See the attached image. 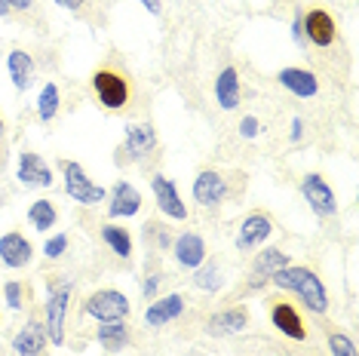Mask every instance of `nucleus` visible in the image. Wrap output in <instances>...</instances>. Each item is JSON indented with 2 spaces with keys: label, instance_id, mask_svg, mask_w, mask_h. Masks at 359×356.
Returning <instances> with one entry per match:
<instances>
[{
  "label": "nucleus",
  "instance_id": "nucleus-1",
  "mask_svg": "<svg viewBox=\"0 0 359 356\" xmlns=\"http://www.w3.org/2000/svg\"><path fill=\"white\" fill-rule=\"evenodd\" d=\"M271 280L280 289L298 292L313 313H325V307H329V295H325L323 280L316 277L313 271H307V267H283V271H276Z\"/></svg>",
  "mask_w": 359,
  "mask_h": 356
},
{
  "label": "nucleus",
  "instance_id": "nucleus-2",
  "mask_svg": "<svg viewBox=\"0 0 359 356\" xmlns=\"http://www.w3.org/2000/svg\"><path fill=\"white\" fill-rule=\"evenodd\" d=\"M62 172H65V193L71 200H77L83 206H95L104 200V188L89 182L80 163H62Z\"/></svg>",
  "mask_w": 359,
  "mask_h": 356
},
{
  "label": "nucleus",
  "instance_id": "nucleus-3",
  "mask_svg": "<svg viewBox=\"0 0 359 356\" xmlns=\"http://www.w3.org/2000/svg\"><path fill=\"white\" fill-rule=\"evenodd\" d=\"M93 89H95V95H99V102L104 104V108H111V111H120L126 104L129 99V83H126V77L120 74V71H95V77H93Z\"/></svg>",
  "mask_w": 359,
  "mask_h": 356
},
{
  "label": "nucleus",
  "instance_id": "nucleus-4",
  "mask_svg": "<svg viewBox=\"0 0 359 356\" xmlns=\"http://www.w3.org/2000/svg\"><path fill=\"white\" fill-rule=\"evenodd\" d=\"M86 313H93V317L102 320V322L123 320L129 313V301H126L123 292H117V289H102V292H95L86 301Z\"/></svg>",
  "mask_w": 359,
  "mask_h": 356
},
{
  "label": "nucleus",
  "instance_id": "nucleus-5",
  "mask_svg": "<svg viewBox=\"0 0 359 356\" xmlns=\"http://www.w3.org/2000/svg\"><path fill=\"white\" fill-rule=\"evenodd\" d=\"M65 317H68V286L53 289L46 301V338L53 344H65Z\"/></svg>",
  "mask_w": 359,
  "mask_h": 356
},
{
  "label": "nucleus",
  "instance_id": "nucleus-6",
  "mask_svg": "<svg viewBox=\"0 0 359 356\" xmlns=\"http://www.w3.org/2000/svg\"><path fill=\"white\" fill-rule=\"evenodd\" d=\"M151 188H154V197H157L160 212H166L169 218H175V221L187 218V206L182 203V197H178L175 184L169 182L166 175H154V178H151Z\"/></svg>",
  "mask_w": 359,
  "mask_h": 356
},
{
  "label": "nucleus",
  "instance_id": "nucleus-7",
  "mask_svg": "<svg viewBox=\"0 0 359 356\" xmlns=\"http://www.w3.org/2000/svg\"><path fill=\"white\" fill-rule=\"evenodd\" d=\"M301 193H304V200L310 203V209H313L316 215H332L334 209H338L332 188L323 182L320 175H307L304 184H301Z\"/></svg>",
  "mask_w": 359,
  "mask_h": 356
},
{
  "label": "nucleus",
  "instance_id": "nucleus-8",
  "mask_svg": "<svg viewBox=\"0 0 359 356\" xmlns=\"http://www.w3.org/2000/svg\"><path fill=\"white\" fill-rule=\"evenodd\" d=\"M301 28H304V34L313 40L316 46L334 43V19L325 10H310L307 15H301Z\"/></svg>",
  "mask_w": 359,
  "mask_h": 356
},
{
  "label": "nucleus",
  "instance_id": "nucleus-9",
  "mask_svg": "<svg viewBox=\"0 0 359 356\" xmlns=\"http://www.w3.org/2000/svg\"><path fill=\"white\" fill-rule=\"evenodd\" d=\"M271 231H273V224H271V218L267 215H249L246 221L240 224V233H236V246L240 249H255L261 246L267 237H271Z\"/></svg>",
  "mask_w": 359,
  "mask_h": 356
},
{
  "label": "nucleus",
  "instance_id": "nucleus-10",
  "mask_svg": "<svg viewBox=\"0 0 359 356\" xmlns=\"http://www.w3.org/2000/svg\"><path fill=\"white\" fill-rule=\"evenodd\" d=\"M224 193H227V184H224V178L218 172H200L197 182H194V200L203 203V206L222 203Z\"/></svg>",
  "mask_w": 359,
  "mask_h": 356
},
{
  "label": "nucleus",
  "instance_id": "nucleus-11",
  "mask_svg": "<svg viewBox=\"0 0 359 356\" xmlns=\"http://www.w3.org/2000/svg\"><path fill=\"white\" fill-rule=\"evenodd\" d=\"M175 258L182 267L197 271L203 264V258H206V242H203L200 233H182V237L175 240Z\"/></svg>",
  "mask_w": 359,
  "mask_h": 356
},
{
  "label": "nucleus",
  "instance_id": "nucleus-12",
  "mask_svg": "<svg viewBox=\"0 0 359 356\" xmlns=\"http://www.w3.org/2000/svg\"><path fill=\"white\" fill-rule=\"evenodd\" d=\"M0 261L6 267H25L31 261V242L22 233H6L0 237Z\"/></svg>",
  "mask_w": 359,
  "mask_h": 356
},
{
  "label": "nucleus",
  "instance_id": "nucleus-13",
  "mask_svg": "<svg viewBox=\"0 0 359 356\" xmlns=\"http://www.w3.org/2000/svg\"><path fill=\"white\" fill-rule=\"evenodd\" d=\"M280 83L289 89V93H295L298 99H313V95L320 93L316 77L310 74V71H304V68H285V71H280Z\"/></svg>",
  "mask_w": 359,
  "mask_h": 356
},
{
  "label": "nucleus",
  "instance_id": "nucleus-14",
  "mask_svg": "<svg viewBox=\"0 0 359 356\" xmlns=\"http://www.w3.org/2000/svg\"><path fill=\"white\" fill-rule=\"evenodd\" d=\"M182 310H184V298L182 295H166V298H160V301H154L148 307V313H144V322L148 326H166V322H172L175 317H182Z\"/></svg>",
  "mask_w": 359,
  "mask_h": 356
},
{
  "label": "nucleus",
  "instance_id": "nucleus-15",
  "mask_svg": "<svg viewBox=\"0 0 359 356\" xmlns=\"http://www.w3.org/2000/svg\"><path fill=\"white\" fill-rule=\"evenodd\" d=\"M43 338H46V329L40 326L37 320H28L25 329L15 335L13 347L19 356H40V350H43Z\"/></svg>",
  "mask_w": 359,
  "mask_h": 356
},
{
  "label": "nucleus",
  "instance_id": "nucleus-16",
  "mask_svg": "<svg viewBox=\"0 0 359 356\" xmlns=\"http://www.w3.org/2000/svg\"><path fill=\"white\" fill-rule=\"evenodd\" d=\"M19 178L25 184H34V188H37V184H43V188H46V184H53L50 166H46L37 153H22V157H19Z\"/></svg>",
  "mask_w": 359,
  "mask_h": 356
},
{
  "label": "nucleus",
  "instance_id": "nucleus-17",
  "mask_svg": "<svg viewBox=\"0 0 359 356\" xmlns=\"http://www.w3.org/2000/svg\"><path fill=\"white\" fill-rule=\"evenodd\" d=\"M138 206H142V193H138L129 182H117V188H114L111 215L114 218H129V215L138 212Z\"/></svg>",
  "mask_w": 359,
  "mask_h": 356
},
{
  "label": "nucleus",
  "instance_id": "nucleus-18",
  "mask_svg": "<svg viewBox=\"0 0 359 356\" xmlns=\"http://www.w3.org/2000/svg\"><path fill=\"white\" fill-rule=\"evenodd\" d=\"M215 99L224 111H233L240 104V74L233 68H224L215 80Z\"/></svg>",
  "mask_w": 359,
  "mask_h": 356
},
{
  "label": "nucleus",
  "instance_id": "nucleus-19",
  "mask_svg": "<svg viewBox=\"0 0 359 356\" xmlns=\"http://www.w3.org/2000/svg\"><path fill=\"white\" fill-rule=\"evenodd\" d=\"M273 326L283 331V335H289V338H295V341H304V322H301V317H298V310L292 304H276L273 307Z\"/></svg>",
  "mask_w": 359,
  "mask_h": 356
},
{
  "label": "nucleus",
  "instance_id": "nucleus-20",
  "mask_svg": "<svg viewBox=\"0 0 359 356\" xmlns=\"http://www.w3.org/2000/svg\"><path fill=\"white\" fill-rule=\"evenodd\" d=\"M154 144H157V132H154L148 123H129L126 126V151L133 153V157H142V153L154 151Z\"/></svg>",
  "mask_w": 359,
  "mask_h": 356
},
{
  "label": "nucleus",
  "instance_id": "nucleus-21",
  "mask_svg": "<svg viewBox=\"0 0 359 356\" xmlns=\"http://www.w3.org/2000/svg\"><path fill=\"white\" fill-rule=\"evenodd\" d=\"M246 322H249V317H246V310H224V313H215V317L209 320V335H240L243 329H246Z\"/></svg>",
  "mask_w": 359,
  "mask_h": 356
},
{
  "label": "nucleus",
  "instance_id": "nucleus-22",
  "mask_svg": "<svg viewBox=\"0 0 359 356\" xmlns=\"http://www.w3.org/2000/svg\"><path fill=\"white\" fill-rule=\"evenodd\" d=\"M6 64H10V77H13L15 89H28L31 80H34V62H31V55L22 50H13Z\"/></svg>",
  "mask_w": 359,
  "mask_h": 356
},
{
  "label": "nucleus",
  "instance_id": "nucleus-23",
  "mask_svg": "<svg viewBox=\"0 0 359 356\" xmlns=\"http://www.w3.org/2000/svg\"><path fill=\"white\" fill-rule=\"evenodd\" d=\"M99 344H102L108 353L123 350V347L129 344V331H126V326H123V320H111V322H104V326L99 329Z\"/></svg>",
  "mask_w": 359,
  "mask_h": 356
},
{
  "label": "nucleus",
  "instance_id": "nucleus-24",
  "mask_svg": "<svg viewBox=\"0 0 359 356\" xmlns=\"http://www.w3.org/2000/svg\"><path fill=\"white\" fill-rule=\"evenodd\" d=\"M283 267H289V255L280 252V249H264L258 258H255V273L258 277H273L276 271H283Z\"/></svg>",
  "mask_w": 359,
  "mask_h": 356
},
{
  "label": "nucleus",
  "instance_id": "nucleus-25",
  "mask_svg": "<svg viewBox=\"0 0 359 356\" xmlns=\"http://www.w3.org/2000/svg\"><path fill=\"white\" fill-rule=\"evenodd\" d=\"M102 240L108 242V246H111L120 258H129V255H133V240H129V233H126L123 228H114V224H108V228H102Z\"/></svg>",
  "mask_w": 359,
  "mask_h": 356
},
{
  "label": "nucleus",
  "instance_id": "nucleus-26",
  "mask_svg": "<svg viewBox=\"0 0 359 356\" xmlns=\"http://www.w3.org/2000/svg\"><path fill=\"white\" fill-rule=\"evenodd\" d=\"M55 111H59V86L46 83L43 93H40V99H37V114H40L43 123H50V120L55 117Z\"/></svg>",
  "mask_w": 359,
  "mask_h": 356
},
{
  "label": "nucleus",
  "instance_id": "nucleus-27",
  "mask_svg": "<svg viewBox=\"0 0 359 356\" xmlns=\"http://www.w3.org/2000/svg\"><path fill=\"white\" fill-rule=\"evenodd\" d=\"M28 221L34 224L37 231H50L53 224H55V209H53V203H46V200H37V203L28 209Z\"/></svg>",
  "mask_w": 359,
  "mask_h": 356
},
{
  "label": "nucleus",
  "instance_id": "nucleus-28",
  "mask_svg": "<svg viewBox=\"0 0 359 356\" xmlns=\"http://www.w3.org/2000/svg\"><path fill=\"white\" fill-rule=\"evenodd\" d=\"M329 350H332V356H356V344L350 341L347 335L334 331V335H329Z\"/></svg>",
  "mask_w": 359,
  "mask_h": 356
},
{
  "label": "nucleus",
  "instance_id": "nucleus-29",
  "mask_svg": "<svg viewBox=\"0 0 359 356\" xmlns=\"http://www.w3.org/2000/svg\"><path fill=\"white\" fill-rule=\"evenodd\" d=\"M197 286L206 289V292H215V289H222V273H218L215 264L203 267V271L197 273Z\"/></svg>",
  "mask_w": 359,
  "mask_h": 356
},
{
  "label": "nucleus",
  "instance_id": "nucleus-30",
  "mask_svg": "<svg viewBox=\"0 0 359 356\" xmlns=\"http://www.w3.org/2000/svg\"><path fill=\"white\" fill-rule=\"evenodd\" d=\"M65 249H68V237H65V233H59V237H53L50 242H46L43 252H46V258H59Z\"/></svg>",
  "mask_w": 359,
  "mask_h": 356
},
{
  "label": "nucleus",
  "instance_id": "nucleus-31",
  "mask_svg": "<svg viewBox=\"0 0 359 356\" xmlns=\"http://www.w3.org/2000/svg\"><path fill=\"white\" fill-rule=\"evenodd\" d=\"M4 295H6V304H10L13 310H19V307H22V286H19V282H6Z\"/></svg>",
  "mask_w": 359,
  "mask_h": 356
},
{
  "label": "nucleus",
  "instance_id": "nucleus-32",
  "mask_svg": "<svg viewBox=\"0 0 359 356\" xmlns=\"http://www.w3.org/2000/svg\"><path fill=\"white\" fill-rule=\"evenodd\" d=\"M258 120L255 117H243V123H240V135H243V139H255V135H258Z\"/></svg>",
  "mask_w": 359,
  "mask_h": 356
},
{
  "label": "nucleus",
  "instance_id": "nucleus-33",
  "mask_svg": "<svg viewBox=\"0 0 359 356\" xmlns=\"http://www.w3.org/2000/svg\"><path fill=\"white\" fill-rule=\"evenodd\" d=\"M157 286H160V277H151L148 282H144V289H142V292H144V295H148V298H151L154 292H157Z\"/></svg>",
  "mask_w": 359,
  "mask_h": 356
},
{
  "label": "nucleus",
  "instance_id": "nucleus-34",
  "mask_svg": "<svg viewBox=\"0 0 359 356\" xmlns=\"http://www.w3.org/2000/svg\"><path fill=\"white\" fill-rule=\"evenodd\" d=\"M55 6H65V10H80L83 0H55Z\"/></svg>",
  "mask_w": 359,
  "mask_h": 356
},
{
  "label": "nucleus",
  "instance_id": "nucleus-35",
  "mask_svg": "<svg viewBox=\"0 0 359 356\" xmlns=\"http://www.w3.org/2000/svg\"><path fill=\"white\" fill-rule=\"evenodd\" d=\"M301 132H304V123H301V120L295 117V120H292V139L298 142V139H301Z\"/></svg>",
  "mask_w": 359,
  "mask_h": 356
},
{
  "label": "nucleus",
  "instance_id": "nucleus-36",
  "mask_svg": "<svg viewBox=\"0 0 359 356\" xmlns=\"http://www.w3.org/2000/svg\"><path fill=\"white\" fill-rule=\"evenodd\" d=\"M6 4H10V10H13V6H15V10H28L31 0H6Z\"/></svg>",
  "mask_w": 359,
  "mask_h": 356
},
{
  "label": "nucleus",
  "instance_id": "nucleus-37",
  "mask_svg": "<svg viewBox=\"0 0 359 356\" xmlns=\"http://www.w3.org/2000/svg\"><path fill=\"white\" fill-rule=\"evenodd\" d=\"M142 4H144V6H148V13H154V15H157V13H160V0H142Z\"/></svg>",
  "mask_w": 359,
  "mask_h": 356
},
{
  "label": "nucleus",
  "instance_id": "nucleus-38",
  "mask_svg": "<svg viewBox=\"0 0 359 356\" xmlns=\"http://www.w3.org/2000/svg\"><path fill=\"white\" fill-rule=\"evenodd\" d=\"M10 13V4H6V0H0V15H6Z\"/></svg>",
  "mask_w": 359,
  "mask_h": 356
},
{
  "label": "nucleus",
  "instance_id": "nucleus-39",
  "mask_svg": "<svg viewBox=\"0 0 359 356\" xmlns=\"http://www.w3.org/2000/svg\"><path fill=\"white\" fill-rule=\"evenodd\" d=\"M0 135H4V120H0Z\"/></svg>",
  "mask_w": 359,
  "mask_h": 356
}]
</instances>
